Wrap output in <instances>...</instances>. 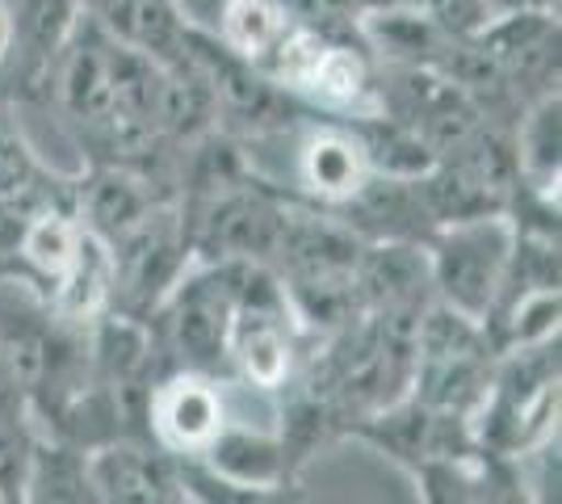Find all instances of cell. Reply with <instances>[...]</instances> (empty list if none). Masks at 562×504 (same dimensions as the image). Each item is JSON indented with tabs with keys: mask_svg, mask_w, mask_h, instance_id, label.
Listing matches in <instances>:
<instances>
[{
	"mask_svg": "<svg viewBox=\"0 0 562 504\" xmlns=\"http://www.w3.org/2000/svg\"><path fill=\"white\" fill-rule=\"evenodd\" d=\"M559 165H562V119H559V85L529 105L516 131V172L541 202L559 206Z\"/></svg>",
	"mask_w": 562,
	"mask_h": 504,
	"instance_id": "cell-8",
	"label": "cell"
},
{
	"mask_svg": "<svg viewBox=\"0 0 562 504\" xmlns=\"http://www.w3.org/2000/svg\"><path fill=\"white\" fill-rule=\"evenodd\" d=\"M294 13L285 0H232L223 9L218 22V43L223 51H232L235 59H244L248 68H265L273 55L281 51V43L294 34Z\"/></svg>",
	"mask_w": 562,
	"mask_h": 504,
	"instance_id": "cell-9",
	"label": "cell"
},
{
	"mask_svg": "<svg viewBox=\"0 0 562 504\" xmlns=\"http://www.w3.org/2000/svg\"><path fill=\"white\" fill-rule=\"evenodd\" d=\"M299 320L269 265H248L239 303L227 328L223 370H232L244 387L260 395H278L294 379L299 366Z\"/></svg>",
	"mask_w": 562,
	"mask_h": 504,
	"instance_id": "cell-3",
	"label": "cell"
},
{
	"mask_svg": "<svg viewBox=\"0 0 562 504\" xmlns=\"http://www.w3.org/2000/svg\"><path fill=\"white\" fill-rule=\"evenodd\" d=\"M559 429V336L495 354L492 379L470 412L479 455L516 458Z\"/></svg>",
	"mask_w": 562,
	"mask_h": 504,
	"instance_id": "cell-1",
	"label": "cell"
},
{
	"mask_svg": "<svg viewBox=\"0 0 562 504\" xmlns=\"http://www.w3.org/2000/svg\"><path fill=\"white\" fill-rule=\"evenodd\" d=\"M25 504H101L89 475V455L68 441L38 437L25 475Z\"/></svg>",
	"mask_w": 562,
	"mask_h": 504,
	"instance_id": "cell-10",
	"label": "cell"
},
{
	"mask_svg": "<svg viewBox=\"0 0 562 504\" xmlns=\"http://www.w3.org/2000/svg\"><path fill=\"white\" fill-rule=\"evenodd\" d=\"M299 93L315 97V101H324V105H331V110L361 105V101L370 97V72H366V59H361L352 47L324 43Z\"/></svg>",
	"mask_w": 562,
	"mask_h": 504,
	"instance_id": "cell-12",
	"label": "cell"
},
{
	"mask_svg": "<svg viewBox=\"0 0 562 504\" xmlns=\"http://www.w3.org/2000/svg\"><path fill=\"white\" fill-rule=\"evenodd\" d=\"M177 22L186 30H202V34H218V22H223V9L232 0H168Z\"/></svg>",
	"mask_w": 562,
	"mask_h": 504,
	"instance_id": "cell-15",
	"label": "cell"
},
{
	"mask_svg": "<svg viewBox=\"0 0 562 504\" xmlns=\"http://www.w3.org/2000/svg\"><path fill=\"white\" fill-rule=\"evenodd\" d=\"M89 475L101 504H193L177 458L156 441L117 437L89 450Z\"/></svg>",
	"mask_w": 562,
	"mask_h": 504,
	"instance_id": "cell-5",
	"label": "cell"
},
{
	"mask_svg": "<svg viewBox=\"0 0 562 504\" xmlns=\"http://www.w3.org/2000/svg\"><path fill=\"white\" fill-rule=\"evenodd\" d=\"M47 172L38 165L34 147L18 135V126L0 122V202H30V198H50L43 190Z\"/></svg>",
	"mask_w": 562,
	"mask_h": 504,
	"instance_id": "cell-13",
	"label": "cell"
},
{
	"mask_svg": "<svg viewBox=\"0 0 562 504\" xmlns=\"http://www.w3.org/2000/svg\"><path fill=\"white\" fill-rule=\"evenodd\" d=\"M214 475L235 483H294L303 471V458L294 455L281 425H248L227 416L214 441L198 455Z\"/></svg>",
	"mask_w": 562,
	"mask_h": 504,
	"instance_id": "cell-6",
	"label": "cell"
},
{
	"mask_svg": "<svg viewBox=\"0 0 562 504\" xmlns=\"http://www.w3.org/2000/svg\"><path fill=\"white\" fill-rule=\"evenodd\" d=\"M374 177L361 135L345 126H319L299 144V181L311 198L328 206H349Z\"/></svg>",
	"mask_w": 562,
	"mask_h": 504,
	"instance_id": "cell-7",
	"label": "cell"
},
{
	"mask_svg": "<svg viewBox=\"0 0 562 504\" xmlns=\"http://www.w3.org/2000/svg\"><path fill=\"white\" fill-rule=\"evenodd\" d=\"M0 421L34 429V421H30V395H25L22 361H18L13 336H0Z\"/></svg>",
	"mask_w": 562,
	"mask_h": 504,
	"instance_id": "cell-14",
	"label": "cell"
},
{
	"mask_svg": "<svg viewBox=\"0 0 562 504\" xmlns=\"http://www.w3.org/2000/svg\"><path fill=\"white\" fill-rule=\"evenodd\" d=\"M516 223L504 211L449 219L424 240L428 287L437 290L441 307L462 315L470 324H487L504 273L513 261Z\"/></svg>",
	"mask_w": 562,
	"mask_h": 504,
	"instance_id": "cell-2",
	"label": "cell"
},
{
	"mask_svg": "<svg viewBox=\"0 0 562 504\" xmlns=\"http://www.w3.org/2000/svg\"><path fill=\"white\" fill-rule=\"evenodd\" d=\"M181 483L193 504H306V492L294 483H235L214 475L198 458H177Z\"/></svg>",
	"mask_w": 562,
	"mask_h": 504,
	"instance_id": "cell-11",
	"label": "cell"
},
{
	"mask_svg": "<svg viewBox=\"0 0 562 504\" xmlns=\"http://www.w3.org/2000/svg\"><path fill=\"white\" fill-rule=\"evenodd\" d=\"M9 47H13V4L0 0V68L9 64Z\"/></svg>",
	"mask_w": 562,
	"mask_h": 504,
	"instance_id": "cell-16",
	"label": "cell"
},
{
	"mask_svg": "<svg viewBox=\"0 0 562 504\" xmlns=\"http://www.w3.org/2000/svg\"><path fill=\"white\" fill-rule=\"evenodd\" d=\"M227 416V387L202 370H168L147 395V437L172 458L202 455Z\"/></svg>",
	"mask_w": 562,
	"mask_h": 504,
	"instance_id": "cell-4",
	"label": "cell"
}]
</instances>
